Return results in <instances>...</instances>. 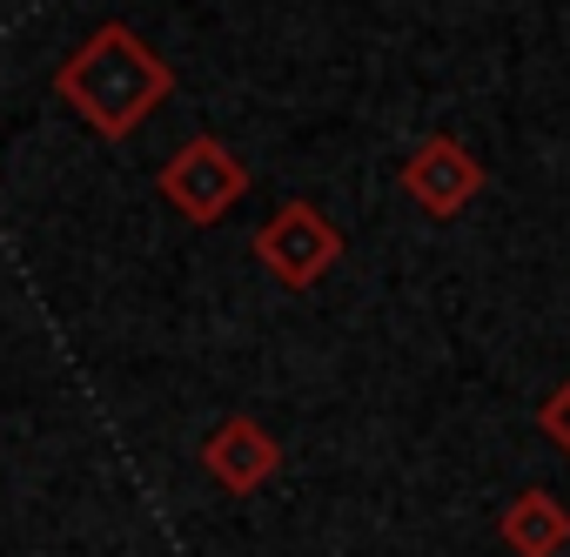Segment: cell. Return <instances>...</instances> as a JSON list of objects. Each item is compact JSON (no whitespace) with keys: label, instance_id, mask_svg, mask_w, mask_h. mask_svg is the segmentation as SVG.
<instances>
[{"label":"cell","instance_id":"6da1fadb","mask_svg":"<svg viewBox=\"0 0 570 557\" xmlns=\"http://www.w3.org/2000/svg\"><path fill=\"white\" fill-rule=\"evenodd\" d=\"M55 95H61L101 141H128V135L175 95V68H168L128 21H101V28L55 68Z\"/></svg>","mask_w":570,"mask_h":557},{"label":"cell","instance_id":"7a4b0ae2","mask_svg":"<svg viewBox=\"0 0 570 557\" xmlns=\"http://www.w3.org/2000/svg\"><path fill=\"white\" fill-rule=\"evenodd\" d=\"M255 262L275 275L282 290H316L323 275L343 262V228L316 202H282L255 228Z\"/></svg>","mask_w":570,"mask_h":557},{"label":"cell","instance_id":"3957f363","mask_svg":"<svg viewBox=\"0 0 570 557\" xmlns=\"http://www.w3.org/2000/svg\"><path fill=\"white\" fill-rule=\"evenodd\" d=\"M161 202L181 215V222H195V228H208V222H222L242 195H248V168H242V155L235 148H222L215 135H195V141H181L168 162H161Z\"/></svg>","mask_w":570,"mask_h":557},{"label":"cell","instance_id":"277c9868","mask_svg":"<svg viewBox=\"0 0 570 557\" xmlns=\"http://www.w3.org/2000/svg\"><path fill=\"white\" fill-rule=\"evenodd\" d=\"M483 162L456 141V135H430V141H416L410 148V162H403V195L430 215V222H456L476 195H483Z\"/></svg>","mask_w":570,"mask_h":557},{"label":"cell","instance_id":"5b68a950","mask_svg":"<svg viewBox=\"0 0 570 557\" xmlns=\"http://www.w3.org/2000/svg\"><path fill=\"white\" fill-rule=\"evenodd\" d=\"M202 470H208L228 497H255L262 483H275L282 443H275V430H262L255 417H222V423L202 437Z\"/></svg>","mask_w":570,"mask_h":557},{"label":"cell","instance_id":"8992f818","mask_svg":"<svg viewBox=\"0 0 570 557\" xmlns=\"http://www.w3.org/2000/svg\"><path fill=\"white\" fill-rule=\"evenodd\" d=\"M497 537L510 557H563L570 550V510L557 490H517L503 510H497Z\"/></svg>","mask_w":570,"mask_h":557},{"label":"cell","instance_id":"52a82bcc","mask_svg":"<svg viewBox=\"0 0 570 557\" xmlns=\"http://www.w3.org/2000/svg\"><path fill=\"white\" fill-rule=\"evenodd\" d=\"M537 430H543V437H550V443L570 457V377H563V383H557V390L537 403Z\"/></svg>","mask_w":570,"mask_h":557}]
</instances>
